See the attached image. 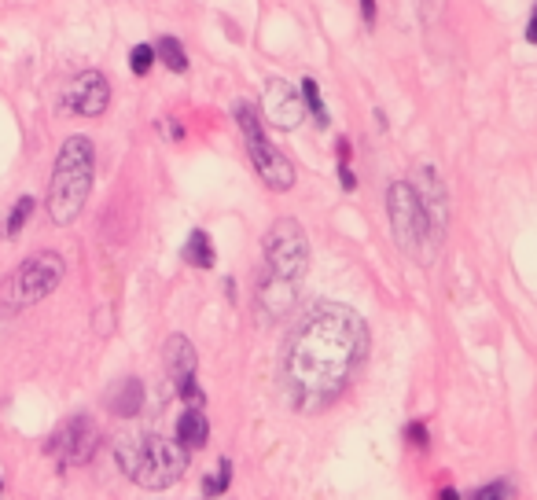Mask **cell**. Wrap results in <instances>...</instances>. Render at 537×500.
<instances>
[{
  "label": "cell",
  "instance_id": "cell-6",
  "mask_svg": "<svg viewBox=\"0 0 537 500\" xmlns=\"http://www.w3.org/2000/svg\"><path fill=\"white\" fill-rule=\"evenodd\" d=\"M262 254H265V280H276V284H287L298 291V284H302V276L309 269V239L298 228L295 217L273 221V228L262 239Z\"/></svg>",
  "mask_w": 537,
  "mask_h": 500
},
{
  "label": "cell",
  "instance_id": "cell-19",
  "mask_svg": "<svg viewBox=\"0 0 537 500\" xmlns=\"http://www.w3.org/2000/svg\"><path fill=\"white\" fill-rule=\"evenodd\" d=\"M30 214H34V199H30V195H23V199H19V203L12 206V214H8L4 236H19V232H23V225L30 221Z\"/></svg>",
  "mask_w": 537,
  "mask_h": 500
},
{
  "label": "cell",
  "instance_id": "cell-7",
  "mask_svg": "<svg viewBox=\"0 0 537 500\" xmlns=\"http://www.w3.org/2000/svg\"><path fill=\"white\" fill-rule=\"evenodd\" d=\"M232 118H236V125H240L243 144H247V155H251L254 170H258V177L265 181V188H273V192H287V188L295 184V166L287 162V155H280V151L265 140V129H262V122H258L254 103L236 100L232 103Z\"/></svg>",
  "mask_w": 537,
  "mask_h": 500
},
{
  "label": "cell",
  "instance_id": "cell-24",
  "mask_svg": "<svg viewBox=\"0 0 537 500\" xmlns=\"http://www.w3.org/2000/svg\"><path fill=\"white\" fill-rule=\"evenodd\" d=\"M526 41L537 48V8H534V15H530V23H526Z\"/></svg>",
  "mask_w": 537,
  "mask_h": 500
},
{
  "label": "cell",
  "instance_id": "cell-16",
  "mask_svg": "<svg viewBox=\"0 0 537 500\" xmlns=\"http://www.w3.org/2000/svg\"><path fill=\"white\" fill-rule=\"evenodd\" d=\"M155 59H162L173 74H184V70H188V52L181 48L177 37H159V45H155Z\"/></svg>",
  "mask_w": 537,
  "mask_h": 500
},
{
  "label": "cell",
  "instance_id": "cell-12",
  "mask_svg": "<svg viewBox=\"0 0 537 500\" xmlns=\"http://www.w3.org/2000/svg\"><path fill=\"white\" fill-rule=\"evenodd\" d=\"M262 111H265V118L276 125V129H298V125H302V114H306V107H302V100H298L295 89H291L284 78H273L269 85H265Z\"/></svg>",
  "mask_w": 537,
  "mask_h": 500
},
{
  "label": "cell",
  "instance_id": "cell-20",
  "mask_svg": "<svg viewBox=\"0 0 537 500\" xmlns=\"http://www.w3.org/2000/svg\"><path fill=\"white\" fill-rule=\"evenodd\" d=\"M151 67H155V45H137L129 52V70H133L137 78H148Z\"/></svg>",
  "mask_w": 537,
  "mask_h": 500
},
{
  "label": "cell",
  "instance_id": "cell-21",
  "mask_svg": "<svg viewBox=\"0 0 537 500\" xmlns=\"http://www.w3.org/2000/svg\"><path fill=\"white\" fill-rule=\"evenodd\" d=\"M512 497V486L508 482H490V486H479L468 500H508Z\"/></svg>",
  "mask_w": 537,
  "mask_h": 500
},
{
  "label": "cell",
  "instance_id": "cell-8",
  "mask_svg": "<svg viewBox=\"0 0 537 500\" xmlns=\"http://www.w3.org/2000/svg\"><path fill=\"white\" fill-rule=\"evenodd\" d=\"M416 192V199H420L423 214H427V221H431V232H435V243L442 247L446 243V225H449V195H446V184H442V177L435 173V166L431 162H420L416 170H412V181H405Z\"/></svg>",
  "mask_w": 537,
  "mask_h": 500
},
{
  "label": "cell",
  "instance_id": "cell-25",
  "mask_svg": "<svg viewBox=\"0 0 537 500\" xmlns=\"http://www.w3.org/2000/svg\"><path fill=\"white\" fill-rule=\"evenodd\" d=\"M361 15L372 23V19H376V0H361Z\"/></svg>",
  "mask_w": 537,
  "mask_h": 500
},
{
  "label": "cell",
  "instance_id": "cell-3",
  "mask_svg": "<svg viewBox=\"0 0 537 500\" xmlns=\"http://www.w3.org/2000/svg\"><path fill=\"white\" fill-rule=\"evenodd\" d=\"M118 467L126 471L137 486L144 489H166L188 471V453L173 438H122L118 442Z\"/></svg>",
  "mask_w": 537,
  "mask_h": 500
},
{
  "label": "cell",
  "instance_id": "cell-11",
  "mask_svg": "<svg viewBox=\"0 0 537 500\" xmlns=\"http://www.w3.org/2000/svg\"><path fill=\"white\" fill-rule=\"evenodd\" d=\"M107 103H111V85H107V78H103L100 70L78 74V78L67 85V92H63V107L74 114H85V118L103 114Z\"/></svg>",
  "mask_w": 537,
  "mask_h": 500
},
{
  "label": "cell",
  "instance_id": "cell-2",
  "mask_svg": "<svg viewBox=\"0 0 537 500\" xmlns=\"http://www.w3.org/2000/svg\"><path fill=\"white\" fill-rule=\"evenodd\" d=\"M92 173H96V148L89 137H67V144L56 155V170L48 181V217L56 225L78 221L85 210V199L92 192Z\"/></svg>",
  "mask_w": 537,
  "mask_h": 500
},
{
  "label": "cell",
  "instance_id": "cell-15",
  "mask_svg": "<svg viewBox=\"0 0 537 500\" xmlns=\"http://www.w3.org/2000/svg\"><path fill=\"white\" fill-rule=\"evenodd\" d=\"M181 254H184V262L195 265V269H214V243H210V236H206L203 228L188 232Z\"/></svg>",
  "mask_w": 537,
  "mask_h": 500
},
{
  "label": "cell",
  "instance_id": "cell-10",
  "mask_svg": "<svg viewBox=\"0 0 537 500\" xmlns=\"http://www.w3.org/2000/svg\"><path fill=\"white\" fill-rule=\"evenodd\" d=\"M100 445V431L89 416H70L56 431V438L48 442V453H56L63 464H89L92 453Z\"/></svg>",
  "mask_w": 537,
  "mask_h": 500
},
{
  "label": "cell",
  "instance_id": "cell-23",
  "mask_svg": "<svg viewBox=\"0 0 537 500\" xmlns=\"http://www.w3.org/2000/svg\"><path fill=\"white\" fill-rule=\"evenodd\" d=\"M405 434H409V442L427 445V427H423V423H409V427H405Z\"/></svg>",
  "mask_w": 537,
  "mask_h": 500
},
{
  "label": "cell",
  "instance_id": "cell-1",
  "mask_svg": "<svg viewBox=\"0 0 537 500\" xmlns=\"http://www.w3.org/2000/svg\"><path fill=\"white\" fill-rule=\"evenodd\" d=\"M368 357V328L350 306L320 302L284 350V390L298 412L328 409Z\"/></svg>",
  "mask_w": 537,
  "mask_h": 500
},
{
  "label": "cell",
  "instance_id": "cell-22",
  "mask_svg": "<svg viewBox=\"0 0 537 500\" xmlns=\"http://www.w3.org/2000/svg\"><path fill=\"white\" fill-rule=\"evenodd\" d=\"M339 181H343L346 192H354L357 188V177H354V170H350V162H339Z\"/></svg>",
  "mask_w": 537,
  "mask_h": 500
},
{
  "label": "cell",
  "instance_id": "cell-27",
  "mask_svg": "<svg viewBox=\"0 0 537 500\" xmlns=\"http://www.w3.org/2000/svg\"><path fill=\"white\" fill-rule=\"evenodd\" d=\"M0 489H4V478H0Z\"/></svg>",
  "mask_w": 537,
  "mask_h": 500
},
{
  "label": "cell",
  "instance_id": "cell-17",
  "mask_svg": "<svg viewBox=\"0 0 537 500\" xmlns=\"http://www.w3.org/2000/svg\"><path fill=\"white\" fill-rule=\"evenodd\" d=\"M302 96H306V111L317 118L320 129H328V111H324V100H320L317 78H302Z\"/></svg>",
  "mask_w": 537,
  "mask_h": 500
},
{
  "label": "cell",
  "instance_id": "cell-9",
  "mask_svg": "<svg viewBox=\"0 0 537 500\" xmlns=\"http://www.w3.org/2000/svg\"><path fill=\"white\" fill-rule=\"evenodd\" d=\"M166 372H170L173 387L181 394V401L188 409H203V390L195 383V372H199V353L184 335H170L166 339Z\"/></svg>",
  "mask_w": 537,
  "mask_h": 500
},
{
  "label": "cell",
  "instance_id": "cell-13",
  "mask_svg": "<svg viewBox=\"0 0 537 500\" xmlns=\"http://www.w3.org/2000/svg\"><path fill=\"white\" fill-rule=\"evenodd\" d=\"M103 405H107V412H111V416H118V420L137 416V412L144 409V383H140V379H133V375L118 379V383H111V387H107V394H103Z\"/></svg>",
  "mask_w": 537,
  "mask_h": 500
},
{
  "label": "cell",
  "instance_id": "cell-5",
  "mask_svg": "<svg viewBox=\"0 0 537 500\" xmlns=\"http://www.w3.org/2000/svg\"><path fill=\"white\" fill-rule=\"evenodd\" d=\"M63 273H67V265H63V258H59L56 250H37V254H30L4 280V287H0V309L15 313V309L37 306L41 298H48L63 284Z\"/></svg>",
  "mask_w": 537,
  "mask_h": 500
},
{
  "label": "cell",
  "instance_id": "cell-18",
  "mask_svg": "<svg viewBox=\"0 0 537 500\" xmlns=\"http://www.w3.org/2000/svg\"><path fill=\"white\" fill-rule=\"evenodd\" d=\"M229 482H232V460H229V456H221L218 471L203 478V493H206V497H218V493H225V489H229Z\"/></svg>",
  "mask_w": 537,
  "mask_h": 500
},
{
  "label": "cell",
  "instance_id": "cell-4",
  "mask_svg": "<svg viewBox=\"0 0 537 500\" xmlns=\"http://www.w3.org/2000/svg\"><path fill=\"white\" fill-rule=\"evenodd\" d=\"M387 214H390L394 243L405 254H412L416 262H435L438 243H435V232H431V221H427L420 199H416V192L405 181L387 188Z\"/></svg>",
  "mask_w": 537,
  "mask_h": 500
},
{
  "label": "cell",
  "instance_id": "cell-26",
  "mask_svg": "<svg viewBox=\"0 0 537 500\" xmlns=\"http://www.w3.org/2000/svg\"><path fill=\"white\" fill-rule=\"evenodd\" d=\"M438 500H460V493H457V489H453V486H446V489H442V497H438Z\"/></svg>",
  "mask_w": 537,
  "mask_h": 500
},
{
  "label": "cell",
  "instance_id": "cell-14",
  "mask_svg": "<svg viewBox=\"0 0 537 500\" xmlns=\"http://www.w3.org/2000/svg\"><path fill=\"white\" fill-rule=\"evenodd\" d=\"M206 442H210V423H206L203 409H184L177 420V445L184 453H192V449H203Z\"/></svg>",
  "mask_w": 537,
  "mask_h": 500
}]
</instances>
